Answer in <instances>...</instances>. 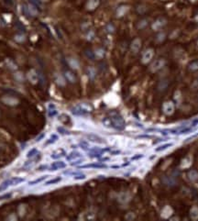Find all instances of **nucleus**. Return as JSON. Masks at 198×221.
Masks as SVG:
<instances>
[{
    "instance_id": "6",
    "label": "nucleus",
    "mask_w": 198,
    "mask_h": 221,
    "mask_svg": "<svg viewBox=\"0 0 198 221\" xmlns=\"http://www.w3.org/2000/svg\"><path fill=\"white\" fill-rule=\"evenodd\" d=\"M140 48H141V40L137 38V39H135L131 42L130 49H131V50H132V52L137 53V52H139V50H140Z\"/></svg>"
},
{
    "instance_id": "5",
    "label": "nucleus",
    "mask_w": 198,
    "mask_h": 221,
    "mask_svg": "<svg viewBox=\"0 0 198 221\" xmlns=\"http://www.w3.org/2000/svg\"><path fill=\"white\" fill-rule=\"evenodd\" d=\"M27 77H28V80L31 83H36L39 81V76H38V75H37V72H36L34 69H31V70L28 71Z\"/></svg>"
},
{
    "instance_id": "2",
    "label": "nucleus",
    "mask_w": 198,
    "mask_h": 221,
    "mask_svg": "<svg viewBox=\"0 0 198 221\" xmlns=\"http://www.w3.org/2000/svg\"><path fill=\"white\" fill-rule=\"evenodd\" d=\"M165 65V60L164 59H158L151 64L150 66V70L152 71L153 72H157V71L161 70V68L163 67Z\"/></svg>"
},
{
    "instance_id": "11",
    "label": "nucleus",
    "mask_w": 198,
    "mask_h": 221,
    "mask_svg": "<svg viewBox=\"0 0 198 221\" xmlns=\"http://www.w3.org/2000/svg\"><path fill=\"white\" fill-rule=\"evenodd\" d=\"M64 155H65V151H64V150L59 149V150H57V151H55L54 152L52 153L51 158L52 159H58V158H61Z\"/></svg>"
},
{
    "instance_id": "9",
    "label": "nucleus",
    "mask_w": 198,
    "mask_h": 221,
    "mask_svg": "<svg viewBox=\"0 0 198 221\" xmlns=\"http://www.w3.org/2000/svg\"><path fill=\"white\" fill-rule=\"evenodd\" d=\"M66 164L64 163L63 162H55L50 165V171H55V170H58V169H62V168H65Z\"/></svg>"
},
{
    "instance_id": "26",
    "label": "nucleus",
    "mask_w": 198,
    "mask_h": 221,
    "mask_svg": "<svg viewBox=\"0 0 198 221\" xmlns=\"http://www.w3.org/2000/svg\"><path fill=\"white\" fill-rule=\"evenodd\" d=\"M87 72H88V75H89L90 78L93 79L95 76H96V71H95L94 68L89 67L88 69H87Z\"/></svg>"
},
{
    "instance_id": "10",
    "label": "nucleus",
    "mask_w": 198,
    "mask_h": 221,
    "mask_svg": "<svg viewBox=\"0 0 198 221\" xmlns=\"http://www.w3.org/2000/svg\"><path fill=\"white\" fill-rule=\"evenodd\" d=\"M99 5V0H89L86 4V7L88 10H94Z\"/></svg>"
},
{
    "instance_id": "35",
    "label": "nucleus",
    "mask_w": 198,
    "mask_h": 221,
    "mask_svg": "<svg viewBox=\"0 0 198 221\" xmlns=\"http://www.w3.org/2000/svg\"><path fill=\"white\" fill-rule=\"evenodd\" d=\"M85 174H80V175H76V176H74V179L75 180H83V179H85Z\"/></svg>"
},
{
    "instance_id": "27",
    "label": "nucleus",
    "mask_w": 198,
    "mask_h": 221,
    "mask_svg": "<svg viewBox=\"0 0 198 221\" xmlns=\"http://www.w3.org/2000/svg\"><path fill=\"white\" fill-rule=\"evenodd\" d=\"M85 168H86V167H95V168H106V165H104V164H98V163H94V164H89V165H85V166H84Z\"/></svg>"
},
{
    "instance_id": "15",
    "label": "nucleus",
    "mask_w": 198,
    "mask_h": 221,
    "mask_svg": "<svg viewBox=\"0 0 198 221\" xmlns=\"http://www.w3.org/2000/svg\"><path fill=\"white\" fill-rule=\"evenodd\" d=\"M57 114H58V111L55 109L54 106L52 105V104H50V105L49 106V112H48L49 117H50V118H51V117L56 116Z\"/></svg>"
},
{
    "instance_id": "32",
    "label": "nucleus",
    "mask_w": 198,
    "mask_h": 221,
    "mask_svg": "<svg viewBox=\"0 0 198 221\" xmlns=\"http://www.w3.org/2000/svg\"><path fill=\"white\" fill-rule=\"evenodd\" d=\"M56 81H57V83H59L60 86H63V85H64V80H63V78L61 76H59V75H58Z\"/></svg>"
},
{
    "instance_id": "19",
    "label": "nucleus",
    "mask_w": 198,
    "mask_h": 221,
    "mask_svg": "<svg viewBox=\"0 0 198 221\" xmlns=\"http://www.w3.org/2000/svg\"><path fill=\"white\" fill-rule=\"evenodd\" d=\"M79 157H81V154L79 153V152H77V151H74V152H72V153L68 156L67 159L69 161H71V160H75V159H77V158H79Z\"/></svg>"
},
{
    "instance_id": "31",
    "label": "nucleus",
    "mask_w": 198,
    "mask_h": 221,
    "mask_svg": "<svg viewBox=\"0 0 198 221\" xmlns=\"http://www.w3.org/2000/svg\"><path fill=\"white\" fill-rule=\"evenodd\" d=\"M57 130H58L61 134H63V135H68V134H70V132L68 131V130H66V129H64L63 128H61V127L58 128Z\"/></svg>"
},
{
    "instance_id": "30",
    "label": "nucleus",
    "mask_w": 198,
    "mask_h": 221,
    "mask_svg": "<svg viewBox=\"0 0 198 221\" xmlns=\"http://www.w3.org/2000/svg\"><path fill=\"white\" fill-rule=\"evenodd\" d=\"M165 39V33H160L159 35L157 36V41L161 42Z\"/></svg>"
},
{
    "instance_id": "41",
    "label": "nucleus",
    "mask_w": 198,
    "mask_h": 221,
    "mask_svg": "<svg viewBox=\"0 0 198 221\" xmlns=\"http://www.w3.org/2000/svg\"><path fill=\"white\" fill-rule=\"evenodd\" d=\"M81 162H82V160H80V161H77V162H74V163H72V165H77V164L81 163Z\"/></svg>"
},
{
    "instance_id": "22",
    "label": "nucleus",
    "mask_w": 198,
    "mask_h": 221,
    "mask_svg": "<svg viewBox=\"0 0 198 221\" xmlns=\"http://www.w3.org/2000/svg\"><path fill=\"white\" fill-rule=\"evenodd\" d=\"M95 55H96V57L99 58V59H100V58H103L105 55L104 50H102V49H97V50L95 51Z\"/></svg>"
},
{
    "instance_id": "7",
    "label": "nucleus",
    "mask_w": 198,
    "mask_h": 221,
    "mask_svg": "<svg viewBox=\"0 0 198 221\" xmlns=\"http://www.w3.org/2000/svg\"><path fill=\"white\" fill-rule=\"evenodd\" d=\"M174 110V105L172 101H168L163 104V112L166 115H171L172 114V112Z\"/></svg>"
},
{
    "instance_id": "40",
    "label": "nucleus",
    "mask_w": 198,
    "mask_h": 221,
    "mask_svg": "<svg viewBox=\"0 0 198 221\" xmlns=\"http://www.w3.org/2000/svg\"><path fill=\"white\" fill-rule=\"evenodd\" d=\"M46 168H47L46 166H40L38 170H39V171H44V169H46Z\"/></svg>"
},
{
    "instance_id": "21",
    "label": "nucleus",
    "mask_w": 198,
    "mask_h": 221,
    "mask_svg": "<svg viewBox=\"0 0 198 221\" xmlns=\"http://www.w3.org/2000/svg\"><path fill=\"white\" fill-rule=\"evenodd\" d=\"M69 64H70V66L72 68H74V69H77V68L79 67L78 61L74 59H69Z\"/></svg>"
},
{
    "instance_id": "38",
    "label": "nucleus",
    "mask_w": 198,
    "mask_h": 221,
    "mask_svg": "<svg viewBox=\"0 0 198 221\" xmlns=\"http://www.w3.org/2000/svg\"><path fill=\"white\" fill-rule=\"evenodd\" d=\"M10 196H11L10 194H7V195H3V196H0V200H3V199H5V198H8V197H10Z\"/></svg>"
},
{
    "instance_id": "17",
    "label": "nucleus",
    "mask_w": 198,
    "mask_h": 221,
    "mask_svg": "<svg viewBox=\"0 0 198 221\" xmlns=\"http://www.w3.org/2000/svg\"><path fill=\"white\" fill-rule=\"evenodd\" d=\"M38 154H39V151H38V150L36 149V148H33L32 150H30V151L28 152V154H27V158H28V159H31V158L35 157V156H37Z\"/></svg>"
},
{
    "instance_id": "20",
    "label": "nucleus",
    "mask_w": 198,
    "mask_h": 221,
    "mask_svg": "<svg viewBox=\"0 0 198 221\" xmlns=\"http://www.w3.org/2000/svg\"><path fill=\"white\" fill-rule=\"evenodd\" d=\"M61 181V177H56V178H53V179L50 180L48 182L45 183V185H50V184H57V183H59Z\"/></svg>"
},
{
    "instance_id": "3",
    "label": "nucleus",
    "mask_w": 198,
    "mask_h": 221,
    "mask_svg": "<svg viewBox=\"0 0 198 221\" xmlns=\"http://www.w3.org/2000/svg\"><path fill=\"white\" fill-rule=\"evenodd\" d=\"M166 25V19L163 18H157L152 24V29L154 30H161L162 28Z\"/></svg>"
},
{
    "instance_id": "18",
    "label": "nucleus",
    "mask_w": 198,
    "mask_h": 221,
    "mask_svg": "<svg viewBox=\"0 0 198 221\" xmlns=\"http://www.w3.org/2000/svg\"><path fill=\"white\" fill-rule=\"evenodd\" d=\"M47 177H49L48 175H44V176H41V177L38 178L37 180H34V181H31V182H29V183H28V184H29V185H34V184H39V183L44 181V180H45Z\"/></svg>"
},
{
    "instance_id": "16",
    "label": "nucleus",
    "mask_w": 198,
    "mask_h": 221,
    "mask_svg": "<svg viewBox=\"0 0 198 221\" xmlns=\"http://www.w3.org/2000/svg\"><path fill=\"white\" fill-rule=\"evenodd\" d=\"M10 186V180H6L2 184H0V192H3V191H6L7 188Z\"/></svg>"
},
{
    "instance_id": "25",
    "label": "nucleus",
    "mask_w": 198,
    "mask_h": 221,
    "mask_svg": "<svg viewBox=\"0 0 198 221\" xmlns=\"http://www.w3.org/2000/svg\"><path fill=\"white\" fill-rule=\"evenodd\" d=\"M171 146H172V143H167V144H165V145H162V146L158 147V148H157V149L155 150V151H164V150H166V149H167V148H170Z\"/></svg>"
},
{
    "instance_id": "12",
    "label": "nucleus",
    "mask_w": 198,
    "mask_h": 221,
    "mask_svg": "<svg viewBox=\"0 0 198 221\" xmlns=\"http://www.w3.org/2000/svg\"><path fill=\"white\" fill-rule=\"evenodd\" d=\"M64 76H65V78L67 79L70 83H75V81H76V78H75V76H74V75L72 72H69V71L65 72Z\"/></svg>"
},
{
    "instance_id": "29",
    "label": "nucleus",
    "mask_w": 198,
    "mask_h": 221,
    "mask_svg": "<svg viewBox=\"0 0 198 221\" xmlns=\"http://www.w3.org/2000/svg\"><path fill=\"white\" fill-rule=\"evenodd\" d=\"M37 7H35V6H33V5H31L30 7H29V8H28V11L30 12L31 15H36L37 14Z\"/></svg>"
},
{
    "instance_id": "14",
    "label": "nucleus",
    "mask_w": 198,
    "mask_h": 221,
    "mask_svg": "<svg viewBox=\"0 0 198 221\" xmlns=\"http://www.w3.org/2000/svg\"><path fill=\"white\" fill-rule=\"evenodd\" d=\"M9 180H10V185H17L18 184L23 183L25 181L23 178H19V177H14Z\"/></svg>"
},
{
    "instance_id": "23",
    "label": "nucleus",
    "mask_w": 198,
    "mask_h": 221,
    "mask_svg": "<svg viewBox=\"0 0 198 221\" xmlns=\"http://www.w3.org/2000/svg\"><path fill=\"white\" fill-rule=\"evenodd\" d=\"M103 124H104L105 126L107 128H113V126H112V122H111V119L108 118H106L103 119Z\"/></svg>"
},
{
    "instance_id": "13",
    "label": "nucleus",
    "mask_w": 198,
    "mask_h": 221,
    "mask_svg": "<svg viewBox=\"0 0 198 221\" xmlns=\"http://www.w3.org/2000/svg\"><path fill=\"white\" fill-rule=\"evenodd\" d=\"M128 9H129V7H127V6H121V7H119L118 8V10H117V15H118V17L124 16L125 14L127 13Z\"/></svg>"
},
{
    "instance_id": "4",
    "label": "nucleus",
    "mask_w": 198,
    "mask_h": 221,
    "mask_svg": "<svg viewBox=\"0 0 198 221\" xmlns=\"http://www.w3.org/2000/svg\"><path fill=\"white\" fill-rule=\"evenodd\" d=\"M153 55H154V51H153L152 49H148L147 50H145L143 55H142V62L145 64L150 62L152 60Z\"/></svg>"
},
{
    "instance_id": "8",
    "label": "nucleus",
    "mask_w": 198,
    "mask_h": 221,
    "mask_svg": "<svg viewBox=\"0 0 198 221\" xmlns=\"http://www.w3.org/2000/svg\"><path fill=\"white\" fill-rule=\"evenodd\" d=\"M2 101L5 104H7L8 106H16L18 104V99L15 98V97H12V96H6V97H3Z\"/></svg>"
},
{
    "instance_id": "1",
    "label": "nucleus",
    "mask_w": 198,
    "mask_h": 221,
    "mask_svg": "<svg viewBox=\"0 0 198 221\" xmlns=\"http://www.w3.org/2000/svg\"><path fill=\"white\" fill-rule=\"evenodd\" d=\"M111 122H112V126L115 129H118V130H122V129H125V121L124 119L122 118L121 116H119L117 113H112L111 114Z\"/></svg>"
},
{
    "instance_id": "34",
    "label": "nucleus",
    "mask_w": 198,
    "mask_h": 221,
    "mask_svg": "<svg viewBox=\"0 0 198 221\" xmlns=\"http://www.w3.org/2000/svg\"><path fill=\"white\" fill-rule=\"evenodd\" d=\"M146 25H147V20L143 19V20H141V21L139 22V29H143L144 27H146Z\"/></svg>"
},
{
    "instance_id": "39",
    "label": "nucleus",
    "mask_w": 198,
    "mask_h": 221,
    "mask_svg": "<svg viewBox=\"0 0 198 221\" xmlns=\"http://www.w3.org/2000/svg\"><path fill=\"white\" fill-rule=\"evenodd\" d=\"M43 138H44V134H41V135L39 136V138L37 139V140H36V141H39V140H41V139H43Z\"/></svg>"
},
{
    "instance_id": "28",
    "label": "nucleus",
    "mask_w": 198,
    "mask_h": 221,
    "mask_svg": "<svg viewBox=\"0 0 198 221\" xmlns=\"http://www.w3.org/2000/svg\"><path fill=\"white\" fill-rule=\"evenodd\" d=\"M29 2H30L33 6H35L36 7H39L41 6V2H40L39 0H29Z\"/></svg>"
},
{
    "instance_id": "37",
    "label": "nucleus",
    "mask_w": 198,
    "mask_h": 221,
    "mask_svg": "<svg viewBox=\"0 0 198 221\" xmlns=\"http://www.w3.org/2000/svg\"><path fill=\"white\" fill-rule=\"evenodd\" d=\"M190 68H191L192 70H196L198 69V62H194V64H192L190 65Z\"/></svg>"
},
{
    "instance_id": "36",
    "label": "nucleus",
    "mask_w": 198,
    "mask_h": 221,
    "mask_svg": "<svg viewBox=\"0 0 198 221\" xmlns=\"http://www.w3.org/2000/svg\"><path fill=\"white\" fill-rule=\"evenodd\" d=\"M34 161H29V162H27L26 163H25V165L24 166L25 167H28V168H29V167H31L33 165V164H34Z\"/></svg>"
},
{
    "instance_id": "24",
    "label": "nucleus",
    "mask_w": 198,
    "mask_h": 221,
    "mask_svg": "<svg viewBox=\"0 0 198 221\" xmlns=\"http://www.w3.org/2000/svg\"><path fill=\"white\" fill-rule=\"evenodd\" d=\"M88 138L92 140V141H96V142H103L102 139H100L99 137H97L96 135H89Z\"/></svg>"
},
{
    "instance_id": "33",
    "label": "nucleus",
    "mask_w": 198,
    "mask_h": 221,
    "mask_svg": "<svg viewBox=\"0 0 198 221\" xmlns=\"http://www.w3.org/2000/svg\"><path fill=\"white\" fill-rule=\"evenodd\" d=\"M58 140V137H57L56 135H52L51 136V138L49 139V141H47V144H49V143H53L55 142V140Z\"/></svg>"
}]
</instances>
